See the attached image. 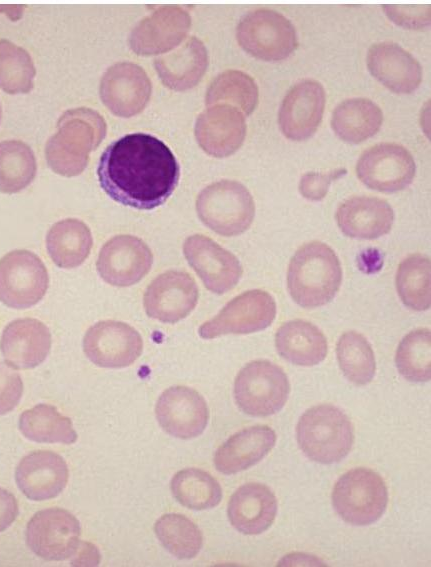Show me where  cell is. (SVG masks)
Instances as JSON below:
<instances>
[{"label": "cell", "instance_id": "1", "mask_svg": "<svg viewBox=\"0 0 431 567\" xmlns=\"http://www.w3.org/2000/svg\"><path fill=\"white\" fill-rule=\"evenodd\" d=\"M97 176L114 201L139 210L166 202L179 182L180 167L160 139L146 133L125 135L102 153Z\"/></svg>", "mask_w": 431, "mask_h": 567}, {"label": "cell", "instance_id": "2", "mask_svg": "<svg viewBox=\"0 0 431 567\" xmlns=\"http://www.w3.org/2000/svg\"><path fill=\"white\" fill-rule=\"evenodd\" d=\"M106 122L90 108L80 107L64 112L57 122V132L45 146L48 166L65 177L84 171L89 154L106 136Z\"/></svg>", "mask_w": 431, "mask_h": 567}, {"label": "cell", "instance_id": "3", "mask_svg": "<svg viewBox=\"0 0 431 567\" xmlns=\"http://www.w3.org/2000/svg\"><path fill=\"white\" fill-rule=\"evenodd\" d=\"M342 281L340 261L332 248L320 241L302 245L294 253L287 271L292 299L303 308L329 303Z\"/></svg>", "mask_w": 431, "mask_h": 567}, {"label": "cell", "instance_id": "4", "mask_svg": "<svg viewBox=\"0 0 431 567\" xmlns=\"http://www.w3.org/2000/svg\"><path fill=\"white\" fill-rule=\"evenodd\" d=\"M296 435L303 453L321 464L341 461L350 452L354 441L349 418L330 404L306 410L298 420Z\"/></svg>", "mask_w": 431, "mask_h": 567}, {"label": "cell", "instance_id": "5", "mask_svg": "<svg viewBox=\"0 0 431 567\" xmlns=\"http://www.w3.org/2000/svg\"><path fill=\"white\" fill-rule=\"evenodd\" d=\"M198 217L215 233L231 237L245 232L253 222L255 204L248 189L233 180L208 185L196 200Z\"/></svg>", "mask_w": 431, "mask_h": 567}, {"label": "cell", "instance_id": "6", "mask_svg": "<svg viewBox=\"0 0 431 567\" xmlns=\"http://www.w3.org/2000/svg\"><path fill=\"white\" fill-rule=\"evenodd\" d=\"M388 490L375 471L357 467L347 471L335 483L332 505L346 523L366 526L376 522L385 512Z\"/></svg>", "mask_w": 431, "mask_h": 567}, {"label": "cell", "instance_id": "7", "mask_svg": "<svg viewBox=\"0 0 431 567\" xmlns=\"http://www.w3.org/2000/svg\"><path fill=\"white\" fill-rule=\"evenodd\" d=\"M290 391L285 372L268 360L246 364L234 382V397L238 407L253 417H266L280 411Z\"/></svg>", "mask_w": 431, "mask_h": 567}, {"label": "cell", "instance_id": "8", "mask_svg": "<svg viewBox=\"0 0 431 567\" xmlns=\"http://www.w3.org/2000/svg\"><path fill=\"white\" fill-rule=\"evenodd\" d=\"M236 38L244 51L268 62L288 58L298 45L296 30L290 20L267 8L247 13L237 25Z\"/></svg>", "mask_w": 431, "mask_h": 567}, {"label": "cell", "instance_id": "9", "mask_svg": "<svg viewBox=\"0 0 431 567\" xmlns=\"http://www.w3.org/2000/svg\"><path fill=\"white\" fill-rule=\"evenodd\" d=\"M49 284L42 260L29 250H13L0 259V301L14 309L37 304Z\"/></svg>", "mask_w": 431, "mask_h": 567}, {"label": "cell", "instance_id": "10", "mask_svg": "<svg viewBox=\"0 0 431 567\" xmlns=\"http://www.w3.org/2000/svg\"><path fill=\"white\" fill-rule=\"evenodd\" d=\"M275 316L274 298L264 290H249L233 298L214 318L203 323L198 333L203 339L249 334L270 326Z\"/></svg>", "mask_w": 431, "mask_h": 567}, {"label": "cell", "instance_id": "11", "mask_svg": "<svg viewBox=\"0 0 431 567\" xmlns=\"http://www.w3.org/2000/svg\"><path fill=\"white\" fill-rule=\"evenodd\" d=\"M78 519L62 508H47L35 513L26 527V543L30 550L47 561L73 557L80 544Z\"/></svg>", "mask_w": 431, "mask_h": 567}, {"label": "cell", "instance_id": "12", "mask_svg": "<svg viewBox=\"0 0 431 567\" xmlns=\"http://www.w3.org/2000/svg\"><path fill=\"white\" fill-rule=\"evenodd\" d=\"M356 173L368 188L393 193L404 190L412 183L416 164L412 154L404 146L383 142L361 154Z\"/></svg>", "mask_w": 431, "mask_h": 567}, {"label": "cell", "instance_id": "13", "mask_svg": "<svg viewBox=\"0 0 431 567\" xmlns=\"http://www.w3.org/2000/svg\"><path fill=\"white\" fill-rule=\"evenodd\" d=\"M83 350L87 358L99 367L123 368L141 355L143 340L130 325L105 320L87 330L83 338Z\"/></svg>", "mask_w": 431, "mask_h": 567}, {"label": "cell", "instance_id": "14", "mask_svg": "<svg viewBox=\"0 0 431 567\" xmlns=\"http://www.w3.org/2000/svg\"><path fill=\"white\" fill-rule=\"evenodd\" d=\"M183 252L205 287L215 294L228 292L242 276L237 257L204 235L189 236L183 244Z\"/></svg>", "mask_w": 431, "mask_h": 567}, {"label": "cell", "instance_id": "15", "mask_svg": "<svg viewBox=\"0 0 431 567\" xmlns=\"http://www.w3.org/2000/svg\"><path fill=\"white\" fill-rule=\"evenodd\" d=\"M152 263L153 254L145 242L135 236L118 235L102 246L96 267L108 284L127 287L139 282Z\"/></svg>", "mask_w": 431, "mask_h": 567}, {"label": "cell", "instance_id": "16", "mask_svg": "<svg viewBox=\"0 0 431 567\" xmlns=\"http://www.w3.org/2000/svg\"><path fill=\"white\" fill-rule=\"evenodd\" d=\"M152 92L151 81L137 64L119 62L109 67L100 82V98L116 116L129 118L147 105Z\"/></svg>", "mask_w": 431, "mask_h": 567}, {"label": "cell", "instance_id": "17", "mask_svg": "<svg viewBox=\"0 0 431 567\" xmlns=\"http://www.w3.org/2000/svg\"><path fill=\"white\" fill-rule=\"evenodd\" d=\"M155 414L163 430L180 439L201 435L209 420L205 399L187 386L166 389L157 400Z\"/></svg>", "mask_w": 431, "mask_h": 567}, {"label": "cell", "instance_id": "18", "mask_svg": "<svg viewBox=\"0 0 431 567\" xmlns=\"http://www.w3.org/2000/svg\"><path fill=\"white\" fill-rule=\"evenodd\" d=\"M198 296V287L188 273L169 270L150 283L143 303L149 317L163 323H176L195 308Z\"/></svg>", "mask_w": 431, "mask_h": 567}, {"label": "cell", "instance_id": "19", "mask_svg": "<svg viewBox=\"0 0 431 567\" xmlns=\"http://www.w3.org/2000/svg\"><path fill=\"white\" fill-rule=\"evenodd\" d=\"M326 94L315 80L295 84L285 95L278 112V123L284 136L293 141L310 138L321 123Z\"/></svg>", "mask_w": 431, "mask_h": 567}, {"label": "cell", "instance_id": "20", "mask_svg": "<svg viewBox=\"0 0 431 567\" xmlns=\"http://www.w3.org/2000/svg\"><path fill=\"white\" fill-rule=\"evenodd\" d=\"M191 27V16L180 6H163L140 21L128 42L134 53L142 56L166 53L178 46Z\"/></svg>", "mask_w": 431, "mask_h": 567}, {"label": "cell", "instance_id": "21", "mask_svg": "<svg viewBox=\"0 0 431 567\" xmlns=\"http://www.w3.org/2000/svg\"><path fill=\"white\" fill-rule=\"evenodd\" d=\"M194 132L199 146L208 155L227 157L235 153L244 142L245 117L234 106L211 105L198 116Z\"/></svg>", "mask_w": 431, "mask_h": 567}, {"label": "cell", "instance_id": "22", "mask_svg": "<svg viewBox=\"0 0 431 567\" xmlns=\"http://www.w3.org/2000/svg\"><path fill=\"white\" fill-rule=\"evenodd\" d=\"M68 478L69 470L63 457L49 450L27 454L15 470L18 488L33 501L55 498L66 487Z\"/></svg>", "mask_w": 431, "mask_h": 567}, {"label": "cell", "instance_id": "23", "mask_svg": "<svg viewBox=\"0 0 431 567\" xmlns=\"http://www.w3.org/2000/svg\"><path fill=\"white\" fill-rule=\"evenodd\" d=\"M51 334L48 327L34 318L16 319L3 330L0 340L2 356L10 367L31 369L49 354Z\"/></svg>", "mask_w": 431, "mask_h": 567}, {"label": "cell", "instance_id": "24", "mask_svg": "<svg viewBox=\"0 0 431 567\" xmlns=\"http://www.w3.org/2000/svg\"><path fill=\"white\" fill-rule=\"evenodd\" d=\"M366 61L371 75L394 93L410 94L421 83V65L396 43L373 44L368 50Z\"/></svg>", "mask_w": 431, "mask_h": 567}, {"label": "cell", "instance_id": "25", "mask_svg": "<svg viewBox=\"0 0 431 567\" xmlns=\"http://www.w3.org/2000/svg\"><path fill=\"white\" fill-rule=\"evenodd\" d=\"M341 232L351 238L373 240L390 232L394 212L384 199L354 196L342 202L336 211Z\"/></svg>", "mask_w": 431, "mask_h": 567}, {"label": "cell", "instance_id": "26", "mask_svg": "<svg viewBox=\"0 0 431 567\" xmlns=\"http://www.w3.org/2000/svg\"><path fill=\"white\" fill-rule=\"evenodd\" d=\"M277 507V499L269 487L261 483H246L230 497L227 514L237 531L257 535L272 525Z\"/></svg>", "mask_w": 431, "mask_h": 567}, {"label": "cell", "instance_id": "27", "mask_svg": "<svg viewBox=\"0 0 431 567\" xmlns=\"http://www.w3.org/2000/svg\"><path fill=\"white\" fill-rule=\"evenodd\" d=\"M275 431L267 425L245 428L229 437L215 452L214 465L226 475L246 470L274 447Z\"/></svg>", "mask_w": 431, "mask_h": 567}, {"label": "cell", "instance_id": "28", "mask_svg": "<svg viewBox=\"0 0 431 567\" xmlns=\"http://www.w3.org/2000/svg\"><path fill=\"white\" fill-rule=\"evenodd\" d=\"M209 63L208 52L201 40L192 36L175 51L154 60L162 83L171 90L185 91L196 86Z\"/></svg>", "mask_w": 431, "mask_h": 567}, {"label": "cell", "instance_id": "29", "mask_svg": "<svg viewBox=\"0 0 431 567\" xmlns=\"http://www.w3.org/2000/svg\"><path fill=\"white\" fill-rule=\"evenodd\" d=\"M279 355L292 364L314 366L322 362L328 350L326 337L314 324L296 319L285 322L275 335Z\"/></svg>", "mask_w": 431, "mask_h": 567}, {"label": "cell", "instance_id": "30", "mask_svg": "<svg viewBox=\"0 0 431 567\" xmlns=\"http://www.w3.org/2000/svg\"><path fill=\"white\" fill-rule=\"evenodd\" d=\"M382 110L367 98L342 101L333 111L331 127L343 141L358 144L373 137L381 128Z\"/></svg>", "mask_w": 431, "mask_h": 567}, {"label": "cell", "instance_id": "31", "mask_svg": "<svg viewBox=\"0 0 431 567\" xmlns=\"http://www.w3.org/2000/svg\"><path fill=\"white\" fill-rule=\"evenodd\" d=\"M93 238L88 226L74 218L55 223L46 236V247L52 261L60 268L80 266L89 256Z\"/></svg>", "mask_w": 431, "mask_h": 567}, {"label": "cell", "instance_id": "32", "mask_svg": "<svg viewBox=\"0 0 431 567\" xmlns=\"http://www.w3.org/2000/svg\"><path fill=\"white\" fill-rule=\"evenodd\" d=\"M18 426L25 438L38 443L73 444L77 440L71 419L50 404L41 403L25 410Z\"/></svg>", "mask_w": 431, "mask_h": 567}, {"label": "cell", "instance_id": "33", "mask_svg": "<svg viewBox=\"0 0 431 567\" xmlns=\"http://www.w3.org/2000/svg\"><path fill=\"white\" fill-rule=\"evenodd\" d=\"M259 91L254 79L239 70H226L210 83L205 103L207 106L228 104L249 116L258 104Z\"/></svg>", "mask_w": 431, "mask_h": 567}, {"label": "cell", "instance_id": "34", "mask_svg": "<svg viewBox=\"0 0 431 567\" xmlns=\"http://www.w3.org/2000/svg\"><path fill=\"white\" fill-rule=\"evenodd\" d=\"M170 489L181 505L192 510L214 508L222 499L218 481L198 468H186L177 472L171 479Z\"/></svg>", "mask_w": 431, "mask_h": 567}, {"label": "cell", "instance_id": "35", "mask_svg": "<svg viewBox=\"0 0 431 567\" xmlns=\"http://www.w3.org/2000/svg\"><path fill=\"white\" fill-rule=\"evenodd\" d=\"M430 259L421 254L405 258L398 266L396 288L403 304L414 310H428L431 305Z\"/></svg>", "mask_w": 431, "mask_h": 567}, {"label": "cell", "instance_id": "36", "mask_svg": "<svg viewBox=\"0 0 431 567\" xmlns=\"http://www.w3.org/2000/svg\"><path fill=\"white\" fill-rule=\"evenodd\" d=\"M37 172L32 149L20 140L0 142V192L14 194L31 184Z\"/></svg>", "mask_w": 431, "mask_h": 567}, {"label": "cell", "instance_id": "37", "mask_svg": "<svg viewBox=\"0 0 431 567\" xmlns=\"http://www.w3.org/2000/svg\"><path fill=\"white\" fill-rule=\"evenodd\" d=\"M336 354L341 371L353 384L366 385L374 378V352L362 334L356 331L343 333L338 340Z\"/></svg>", "mask_w": 431, "mask_h": 567}, {"label": "cell", "instance_id": "38", "mask_svg": "<svg viewBox=\"0 0 431 567\" xmlns=\"http://www.w3.org/2000/svg\"><path fill=\"white\" fill-rule=\"evenodd\" d=\"M154 531L162 546L178 559L194 558L203 545L198 526L182 514L161 516L154 525Z\"/></svg>", "mask_w": 431, "mask_h": 567}, {"label": "cell", "instance_id": "39", "mask_svg": "<svg viewBox=\"0 0 431 567\" xmlns=\"http://www.w3.org/2000/svg\"><path fill=\"white\" fill-rule=\"evenodd\" d=\"M399 373L412 382L429 381L431 377V333L418 328L406 334L396 350Z\"/></svg>", "mask_w": 431, "mask_h": 567}, {"label": "cell", "instance_id": "40", "mask_svg": "<svg viewBox=\"0 0 431 567\" xmlns=\"http://www.w3.org/2000/svg\"><path fill=\"white\" fill-rule=\"evenodd\" d=\"M36 69L29 53L9 40L0 39V89L24 94L33 88Z\"/></svg>", "mask_w": 431, "mask_h": 567}, {"label": "cell", "instance_id": "41", "mask_svg": "<svg viewBox=\"0 0 431 567\" xmlns=\"http://www.w3.org/2000/svg\"><path fill=\"white\" fill-rule=\"evenodd\" d=\"M382 9L391 21L406 29H422L430 24V4L383 5Z\"/></svg>", "mask_w": 431, "mask_h": 567}, {"label": "cell", "instance_id": "42", "mask_svg": "<svg viewBox=\"0 0 431 567\" xmlns=\"http://www.w3.org/2000/svg\"><path fill=\"white\" fill-rule=\"evenodd\" d=\"M23 382L18 372L0 362V415L11 412L20 402Z\"/></svg>", "mask_w": 431, "mask_h": 567}, {"label": "cell", "instance_id": "43", "mask_svg": "<svg viewBox=\"0 0 431 567\" xmlns=\"http://www.w3.org/2000/svg\"><path fill=\"white\" fill-rule=\"evenodd\" d=\"M346 172L344 168L326 173L307 172L300 179L299 191L304 198L310 201H320L326 196L330 184L345 175Z\"/></svg>", "mask_w": 431, "mask_h": 567}, {"label": "cell", "instance_id": "44", "mask_svg": "<svg viewBox=\"0 0 431 567\" xmlns=\"http://www.w3.org/2000/svg\"><path fill=\"white\" fill-rule=\"evenodd\" d=\"M18 515V503L15 496L0 487V532L5 531Z\"/></svg>", "mask_w": 431, "mask_h": 567}, {"label": "cell", "instance_id": "45", "mask_svg": "<svg viewBox=\"0 0 431 567\" xmlns=\"http://www.w3.org/2000/svg\"><path fill=\"white\" fill-rule=\"evenodd\" d=\"M99 561L100 554L97 548L89 542H80L71 563L75 566H95Z\"/></svg>", "mask_w": 431, "mask_h": 567}, {"label": "cell", "instance_id": "46", "mask_svg": "<svg viewBox=\"0 0 431 567\" xmlns=\"http://www.w3.org/2000/svg\"><path fill=\"white\" fill-rule=\"evenodd\" d=\"M279 566H325L324 562L314 555L303 553H292L284 556L278 563Z\"/></svg>", "mask_w": 431, "mask_h": 567}, {"label": "cell", "instance_id": "47", "mask_svg": "<svg viewBox=\"0 0 431 567\" xmlns=\"http://www.w3.org/2000/svg\"><path fill=\"white\" fill-rule=\"evenodd\" d=\"M0 120H1V106H0Z\"/></svg>", "mask_w": 431, "mask_h": 567}]
</instances>
